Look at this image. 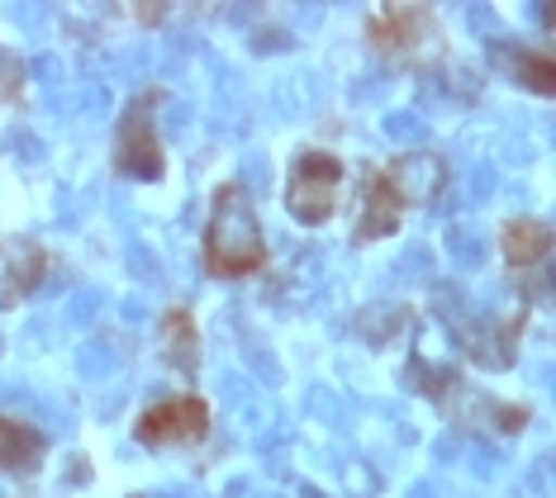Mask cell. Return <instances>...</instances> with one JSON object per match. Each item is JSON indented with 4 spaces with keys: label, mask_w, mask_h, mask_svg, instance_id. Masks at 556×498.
<instances>
[{
    "label": "cell",
    "mask_w": 556,
    "mask_h": 498,
    "mask_svg": "<svg viewBox=\"0 0 556 498\" xmlns=\"http://www.w3.org/2000/svg\"><path fill=\"white\" fill-rule=\"evenodd\" d=\"M210 437V404L200 394H172L153 408H143L134 423V442L143 446H191Z\"/></svg>",
    "instance_id": "obj_4"
},
{
    "label": "cell",
    "mask_w": 556,
    "mask_h": 498,
    "mask_svg": "<svg viewBox=\"0 0 556 498\" xmlns=\"http://www.w3.org/2000/svg\"><path fill=\"white\" fill-rule=\"evenodd\" d=\"M43 451H48V442L39 427L0 413V470H5V475H29V470H39Z\"/></svg>",
    "instance_id": "obj_9"
},
{
    "label": "cell",
    "mask_w": 556,
    "mask_h": 498,
    "mask_svg": "<svg viewBox=\"0 0 556 498\" xmlns=\"http://www.w3.org/2000/svg\"><path fill=\"white\" fill-rule=\"evenodd\" d=\"M20 81H24V72H20V58L0 53V100H15V95H20Z\"/></svg>",
    "instance_id": "obj_13"
},
{
    "label": "cell",
    "mask_w": 556,
    "mask_h": 498,
    "mask_svg": "<svg viewBox=\"0 0 556 498\" xmlns=\"http://www.w3.org/2000/svg\"><path fill=\"white\" fill-rule=\"evenodd\" d=\"M338 200H343V162L328 152H300L286 176V209L300 224L319 228L338 214Z\"/></svg>",
    "instance_id": "obj_3"
},
{
    "label": "cell",
    "mask_w": 556,
    "mask_h": 498,
    "mask_svg": "<svg viewBox=\"0 0 556 498\" xmlns=\"http://www.w3.org/2000/svg\"><path fill=\"white\" fill-rule=\"evenodd\" d=\"M400 224H404V209H400V200L390 195V186L381 181V171H366V181H362V214H357V242H386V238H395L400 233Z\"/></svg>",
    "instance_id": "obj_8"
},
{
    "label": "cell",
    "mask_w": 556,
    "mask_h": 498,
    "mask_svg": "<svg viewBox=\"0 0 556 498\" xmlns=\"http://www.w3.org/2000/svg\"><path fill=\"white\" fill-rule=\"evenodd\" d=\"M157 352H162V361H167L172 370H186V375L200 366V328H195L191 309H172L167 318H162Z\"/></svg>",
    "instance_id": "obj_11"
},
{
    "label": "cell",
    "mask_w": 556,
    "mask_h": 498,
    "mask_svg": "<svg viewBox=\"0 0 556 498\" xmlns=\"http://www.w3.org/2000/svg\"><path fill=\"white\" fill-rule=\"evenodd\" d=\"M381 181L390 186V195L400 200V209H419V204H433L438 190L447 186V162L428 148H414L381 166Z\"/></svg>",
    "instance_id": "obj_6"
},
{
    "label": "cell",
    "mask_w": 556,
    "mask_h": 498,
    "mask_svg": "<svg viewBox=\"0 0 556 498\" xmlns=\"http://www.w3.org/2000/svg\"><path fill=\"white\" fill-rule=\"evenodd\" d=\"M129 15L143 20V24H162V20H167V5H134Z\"/></svg>",
    "instance_id": "obj_14"
},
{
    "label": "cell",
    "mask_w": 556,
    "mask_h": 498,
    "mask_svg": "<svg viewBox=\"0 0 556 498\" xmlns=\"http://www.w3.org/2000/svg\"><path fill=\"white\" fill-rule=\"evenodd\" d=\"M200 252H205V271L219 280H248L267 266V233H262L257 204H252L248 186L224 181L214 190Z\"/></svg>",
    "instance_id": "obj_1"
},
{
    "label": "cell",
    "mask_w": 556,
    "mask_h": 498,
    "mask_svg": "<svg viewBox=\"0 0 556 498\" xmlns=\"http://www.w3.org/2000/svg\"><path fill=\"white\" fill-rule=\"evenodd\" d=\"M500 252L514 271H533V266H542L552 252V228L542 219H509L500 233Z\"/></svg>",
    "instance_id": "obj_10"
},
{
    "label": "cell",
    "mask_w": 556,
    "mask_h": 498,
    "mask_svg": "<svg viewBox=\"0 0 556 498\" xmlns=\"http://www.w3.org/2000/svg\"><path fill=\"white\" fill-rule=\"evenodd\" d=\"M514 81L528 86L533 95H552L556 91V62H552V53H518L514 58Z\"/></svg>",
    "instance_id": "obj_12"
},
{
    "label": "cell",
    "mask_w": 556,
    "mask_h": 498,
    "mask_svg": "<svg viewBox=\"0 0 556 498\" xmlns=\"http://www.w3.org/2000/svg\"><path fill=\"white\" fill-rule=\"evenodd\" d=\"M433 34V5H414V0H386L366 15V38L390 58H409Z\"/></svg>",
    "instance_id": "obj_5"
},
{
    "label": "cell",
    "mask_w": 556,
    "mask_h": 498,
    "mask_svg": "<svg viewBox=\"0 0 556 498\" xmlns=\"http://www.w3.org/2000/svg\"><path fill=\"white\" fill-rule=\"evenodd\" d=\"M157 105L162 91H143L129 100L115 133V171L129 176V181H157L167 171V152H162L157 138Z\"/></svg>",
    "instance_id": "obj_2"
},
{
    "label": "cell",
    "mask_w": 556,
    "mask_h": 498,
    "mask_svg": "<svg viewBox=\"0 0 556 498\" xmlns=\"http://www.w3.org/2000/svg\"><path fill=\"white\" fill-rule=\"evenodd\" d=\"M43 276H48V252L39 242H29V238L10 242L5 257H0V304L29 299L43 285Z\"/></svg>",
    "instance_id": "obj_7"
}]
</instances>
